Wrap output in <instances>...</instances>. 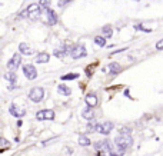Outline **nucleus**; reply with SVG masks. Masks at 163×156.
Wrapping results in <instances>:
<instances>
[{"label":"nucleus","instance_id":"f257e3e1","mask_svg":"<svg viewBox=\"0 0 163 156\" xmlns=\"http://www.w3.org/2000/svg\"><path fill=\"white\" fill-rule=\"evenodd\" d=\"M115 143L117 148H122V149H129L132 145H133V139L130 135H126V133H119L116 138H115Z\"/></svg>","mask_w":163,"mask_h":156},{"label":"nucleus","instance_id":"f03ea898","mask_svg":"<svg viewBox=\"0 0 163 156\" xmlns=\"http://www.w3.org/2000/svg\"><path fill=\"white\" fill-rule=\"evenodd\" d=\"M40 12H41V9L39 7V4H37V3H33V4H29V6H27V9L22 13V16H27L29 19L36 20V19H39Z\"/></svg>","mask_w":163,"mask_h":156},{"label":"nucleus","instance_id":"7ed1b4c3","mask_svg":"<svg viewBox=\"0 0 163 156\" xmlns=\"http://www.w3.org/2000/svg\"><path fill=\"white\" fill-rule=\"evenodd\" d=\"M43 97H44V90H43V87L36 86V87H33V89L29 92V99H30L32 102H35V103H40L41 100H43Z\"/></svg>","mask_w":163,"mask_h":156},{"label":"nucleus","instance_id":"20e7f679","mask_svg":"<svg viewBox=\"0 0 163 156\" xmlns=\"http://www.w3.org/2000/svg\"><path fill=\"white\" fill-rule=\"evenodd\" d=\"M113 127H115V125L110 120H107V122H103V123H97L96 125V132H99L100 135H106L107 136L113 130Z\"/></svg>","mask_w":163,"mask_h":156},{"label":"nucleus","instance_id":"39448f33","mask_svg":"<svg viewBox=\"0 0 163 156\" xmlns=\"http://www.w3.org/2000/svg\"><path fill=\"white\" fill-rule=\"evenodd\" d=\"M69 54L72 56V59H80V57H84L87 53H86V47L84 46H75V47H72L70 49V52H69Z\"/></svg>","mask_w":163,"mask_h":156},{"label":"nucleus","instance_id":"423d86ee","mask_svg":"<svg viewBox=\"0 0 163 156\" xmlns=\"http://www.w3.org/2000/svg\"><path fill=\"white\" fill-rule=\"evenodd\" d=\"M94 149L97 151V152H109L113 146H112V142L109 140V139H105V140H99V142H96L94 145Z\"/></svg>","mask_w":163,"mask_h":156},{"label":"nucleus","instance_id":"0eeeda50","mask_svg":"<svg viewBox=\"0 0 163 156\" xmlns=\"http://www.w3.org/2000/svg\"><path fill=\"white\" fill-rule=\"evenodd\" d=\"M20 63H22L20 54H19V53H14V54L12 56V59L7 62V69L12 70V72H16V69L20 66Z\"/></svg>","mask_w":163,"mask_h":156},{"label":"nucleus","instance_id":"6e6552de","mask_svg":"<svg viewBox=\"0 0 163 156\" xmlns=\"http://www.w3.org/2000/svg\"><path fill=\"white\" fill-rule=\"evenodd\" d=\"M23 75L29 80H35L37 78V70H36V67L33 65H24L23 66Z\"/></svg>","mask_w":163,"mask_h":156},{"label":"nucleus","instance_id":"1a4fd4ad","mask_svg":"<svg viewBox=\"0 0 163 156\" xmlns=\"http://www.w3.org/2000/svg\"><path fill=\"white\" fill-rule=\"evenodd\" d=\"M36 119L37 120H53L54 119V112L52 109H44V110H39L36 113Z\"/></svg>","mask_w":163,"mask_h":156},{"label":"nucleus","instance_id":"9d476101","mask_svg":"<svg viewBox=\"0 0 163 156\" xmlns=\"http://www.w3.org/2000/svg\"><path fill=\"white\" fill-rule=\"evenodd\" d=\"M70 49H72V47H67V46H60V47L54 49L53 54H54L57 59H63V57H65V56L70 52Z\"/></svg>","mask_w":163,"mask_h":156},{"label":"nucleus","instance_id":"9b49d317","mask_svg":"<svg viewBox=\"0 0 163 156\" xmlns=\"http://www.w3.org/2000/svg\"><path fill=\"white\" fill-rule=\"evenodd\" d=\"M84 102H86L87 108L97 106V96H96V93H87L86 97H84Z\"/></svg>","mask_w":163,"mask_h":156},{"label":"nucleus","instance_id":"f8f14e48","mask_svg":"<svg viewBox=\"0 0 163 156\" xmlns=\"http://www.w3.org/2000/svg\"><path fill=\"white\" fill-rule=\"evenodd\" d=\"M9 112H10V115L14 117H23L26 115V109L24 108H22V109H19L17 106H14V105H12L10 106V109H9Z\"/></svg>","mask_w":163,"mask_h":156},{"label":"nucleus","instance_id":"ddd939ff","mask_svg":"<svg viewBox=\"0 0 163 156\" xmlns=\"http://www.w3.org/2000/svg\"><path fill=\"white\" fill-rule=\"evenodd\" d=\"M46 12H47V23H49L50 26H54V25L57 23V20H59L56 12L52 10V9H46Z\"/></svg>","mask_w":163,"mask_h":156},{"label":"nucleus","instance_id":"4468645a","mask_svg":"<svg viewBox=\"0 0 163 156\" xmlns=\"http://www.w3.org/2000/svg\"><path fill=\"white\" fill-rule=\"evenodd\" d=\"M19 52H20L22 54H26V56H30V54L35 53V50H33L29 44H26V43H20V44H19Z\"/></svg>","mask_w":163,"mask_h":156},{"label":"nucleus","instance_id":"2eb2a0df","mask_svg":"<svg viewBox=\"0 0 163 156\" xmlns=\"http://www.w3.org/2000/svg\"><path fill=\"white\" fill-rule=\"evenodd\" d=\"M49 60H50V54L46 53V52H40V53H37V56H36V62H37V63H47Z\"/></svg>","mask_w":163,"mask_h":156},{"label":"nucleus","instance_id":"dca6fc26","mask_svg":"<svg viewBox=\"0 0 163 156\" xmlns=\"http://www.w3.org/2000/svg\"><path fill=\"white\" fill-rule=\"evenodd\" d=\"M82 116L84 117L86 120H93V119H94V110H93V108L84 109V110L82 112Z\"/></svg>","mask_w":163,"mask_h":156},{"label":"nucleus","instance_id":"f3484780","mask_svg":"<svg viewBox=\"0 0 163 156\" xmlns=\"http://www.w3.org/2000/svg\"><path fill=\"white\" fill-rule=\"evenodd\" d=\"M57 92H59L60 95H63V96H70V93H72L70 87H67V86L63 84V83H60V84L57 86Z\"/></svg>","mask_w":163,"mask_h":156},{"label":"nucleus","instance_id":"a211bd4d","mask_svg":"<svg viewBox=\"0 0 163 156\" xmlns=\"http://www.w3.org/2000/svg\"><path fill=\"white\" fill-rule=\"evenodd\" d=\"M107 70H109V73H112V75H117L119 70H120V65L113 62V63H110V65L107 66Z\"/></svg>","mask_w":163,"mask_h":156},{"label":"nucleus","instance_id":"6ab92c4d","mask_svg":"<svg viewBox=\"0 0 163 156\" xmlns=\"http://www.w3.org/2000/svg\"><path fill=\"white\" fill-rule=\"evenodd\" d=\"M79 145H80V146H90V145H92V140H90L87 136L80 135V136H79Z\"/></svg>","mask_w":163,"mask_h":156},{"label":"nucleus","instance_id":"aec40b11","mask_svg":"<svg viewBox=\"0 0 163 156\" xmlns=\"http://www.w3.org/2000/svg\"><path fill=\"white\" fill-rule=\"evenodd\" d=\"M4 79H6V80H9L10 83H16V82H17V76H16V73H14V72H12V70H10V72H7V73L4 75Z\"/></svg>","mask_w":163,"mask_h":156},{"label":"nucleus","instance_id":"412c9836","mask_svg":"<svg viewBox=\"0 0 163 156\" xmlns=\"http://www.w3.org/2000/svg\"><path fill=\"white\" fill-rule=\"evenodd\" d=\"M102 32H103V37H106V39H109V37H112V35H113V30H112V26H109V25H106L103 29H102Z\"/></svg>","mask_w":163,"mask_h":156},{"label":"nucleus","instance_id":"4be33fe9","mask_svg":"<svg viewBox=\"0 0 163 156\" xmlns=\"http://www.w3.org/2000/svg\"><path fill=\"white\" fill-rule=\"evenodd\" d=\"M124 152H126V151L122 149V148H117V149H113V148H112V149L109 151V155L110 156H123Z\"/></svg>","mask_w":163,"mask_h":156},{"label":"nucleus","instance_id":"5701e85b","mask_svg":"<svg viewBox=\"0 0 163 156\" xmlns=\"http://www.w3.org/2000/svg\"><path fill=\"white\" fill-rule=\"evenodd\" d=\"M94 43H96L97 46L103 47V46H106V37H103V36H96V37H94Z\"/></svg>","mask_w":163,"mask_h":156},{"label":"nucleus","instance_id":"b1692460","mask_svg":"<svg viewBox=\"0 0 163 156\" xmlns=\"http://www.w3.org/2000/svg\"><path fill=\"white\" fill-rule=\"evenodd\" d=\"M79 78L77 73H69V75H63L62 76V80H75V79Z\"/></svg>","mask_w":163,"mask_h":156},{"label":"nucleus","instance_id":"393cba45","mask_svg":"<svg viewBox=\"0 0 163 156\" xmlns=\"http://www.w3.org/2000/svg\"><path fill=\"white\" fill-rule=\"evenodd\" d=\"M39 7L40 9H49V6H50V0H39Z\"/></svg>","mask_w":163,"mask_h":156},{"label":"nucleus","instance_id":"a878e982","mask_svg":"<svg viewBox=\"0 0 163 156\" xmlns=\"http://www.w3.org/2000/svg\"><path fill=\"white\" fill-rule=\"evenodd\" d=\"M89 122H90V123L87 125V132H94V130H96V125H97V123H96V122H92V120H89Z\"/></svg>","mask_w":163,"mask_h":156},{"label":"nucleus","instance_id":"bb28decb","mask_svg":"<svg viewBox=\"0 0 163 156\" xmlns=\"http://www.w3.org/2000/svg\"><path fill=\"white\" fill-rule=\"evenodd\" d=\"M130 132H132V129H129V127H122L119 130V133H126V135H130Z\"/></svg>","mask_w":163,"mask_h":156},{"label":"nucleus","instance_id":"cd10ccee","mask_svg":"<svg viewBox=\"0 0 163 156\" xmlns=\"http://www.w3.org/2000/svg\"><path fill=\"white\" fill-rule=\"evenodd\" d=\"M0 145H1V146H9L10 143H9V142H7L4 138H0Z\"/></svg>","mask_w":163,"mask_h":156},{"label":"nucleus","instance_id":"c85d7f7f","mask_svg":"<svg viewBox=\"0 0 163 156\" xmlns=\"http://www.w3.org/2000/svg\"><path fill=\"white\" fill-rule=\"evenodd\" d=\"M162 47H163V40H159V42L156 43V49H158V50H162Z\"/></svg>","mask_w":163,"mask_h":156},{"label":"nucleus","instance_id":"c756f323","mask_svg":"<svg viewBox=\"0 0 163 156\" xmlns=\"http://www.w3.org/2000/svg\"><path fill=\"white\" fill-rule=\"evenodd\" d=\"M66 153H67V155H73V149H69V148H66Z\"/></svg>","mask_w":163,"mask_h":156},{"label":"nucleus","instance_id":"7c9ffc66","mask_svg":"<svg viewBox=\"0 0 163 156\" xmlns=\"http://www.w3.org/2000/svg\"><path fill=\"white\" fill-rule=\"evenodd\" d=\"M97 156H106V153H102V152H100V153H97Z\"/></svg>","mask_w":163,"mask_h":156},{"label":"nucleus","instance_id":"2f4dec72","mask_svg":"<svg viewBox=\"0 0 163 156\" xmlns=\"http://www.w3.org/2000/svg\"><path fill=\"white\" fill-rule=\"evenodd\" d=\"M65 1H66V3H69V1H73V0H65Z\"/></svg>","mask_w":163,"mask_h":156}]
</instances>
